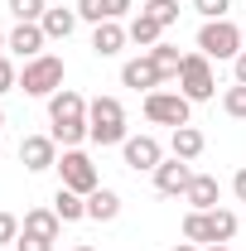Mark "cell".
I'll return each mask as SVG.
<instances>
[{
    "mask_svg": "<svg viewBox=\"0 0 246 251\" xmlns=\"http://www.w3.org/2000/svg\"><path fill=\"white\" fill-rule=\"evenodd\" d=\"M15 87H20V73H15V63L0 53V97H5V92H15Z\"/></svg>",
    "mask_w": 246,
    "mask_h": 251,
    "instance_id": "obj_28",
    "label": "cell"
},
{
    "mask_svg": "<svg viewBox=\"0 0 246 251\" xmlns=\"http://www.w3.org/2000/svg\"><path fill=\"white\" fill-rule=\"evenodd\" d=\"M0 126H5V111H0Z\"/></svg>",
    "mask_w": 246,
    "mask_h": 251,
    "instance_id": "obj_39",
    "label": "cell"
},
{
    "mask_svg": "<svg viewBox=\"0 0 246 251\" xmlns=\"http://www.w3.org/2000/svg\"><path fill=\"white\" fill-rule=\"evenodd\" d=\"M232 193H237V203H246V169H237V179H232Z\"/></svg>",
    "mask_w": 246,
    "mask_h": 251,
    "instance_id": "obj_33",
    "label": "cell"
},
{
    "mask_svg": "<svg viewBox=\"0 0 246 251\" xmlns=\"http://www.w3.org/2000/svg\"><path fill=\"white\" fill-rule=\"evenodd\" d=\"M145 116H150L154 126H193L188 116H193V101H188L184 92H145Z\"/></svg>",
    "mask_w": 246,
    "mask_h": 251,
    "instance_id": "obj_5",
    "label": "cell"
},
{
    "mask_svg": "<svg viewBox=\"0 0 246 251\" xmlns=\"http://www.w3.org/2000/svg\"><path fill=\"white\" fill-rule=\"evenodd\" d=\"M222 111H227L232 121H246V87L242 82H232V87L222 92Z\"/></svg>",
    "mask_w": 246,
    "mask_h": 251,
    "instance_id": "obj_25",
    "label": "cell"
},
{
    "mask_svg": "<svg viewBox=\"0 0 246 251\" xmlns=\"http://www.w3.org/2000/svg\"><path fill=\"white\" fill-rule=\"evenodd\" d=\"M208 227H213V242H232L237 237V213L232 208H213L208 213Z\"/></svg>",
    "mask_w": 246,
    "mask_h": 251,
    "instance_id": "obj_23",
    "label": "cell"
},
{
    "mask_svg": "<svg viewBox=\"0 0 246 251\" xmlns=\"http://www.w3.org/2000/svg\"><path fill=\"white\" fill-rule=\"evenodd\" d=\"M87 218H92V222H116V218H121V193H116V188H97V193H87Z\"/></svg>",
    "mask_w": 246,
    "mask_h": 251,
    "instance_id": "obj_16",
    "label": "cell"
},
{
    "mask_svg": "<svg viewBox=\"0 0 246 251\" xmlns=\"http://www.w3.org/2000/svg\"><path fill=\"white\" fill-rule=\"evenodd\" d=\"M188 184H193V169H188V159H159V169H154V188H159V193L179 198Z\"/></svg>",
    "mask_w": 246,
    "mask_h": 251,
    "instance_id": "obj_11",
    "label": "cell"
},
{
    "mask_svg": "<svg viewBox=\"0 0 246 251\" xmlns=\"http://www.w3.org/2000/svg\"><path fill=\"white\" fill-rule=\"evenodd\" d=\"M246 44H242V29L232 25V20H203V29H198V53H208V58H237Z\"/></svg>",
    "mask_w": 246,
    "mask_h": 251,
    "instance_id": "obj_3",
    "label": "cell"
},
{
    "mask_svg": "<svg viewBox=\"0 0 246 251\" xmlns=\"http://www.w3.org/2000/svg\"><path fill=\"white\" fill-rule=\"evenodd\" d=\"M20 164H25L29 174L58 169V140H53V135H25V140H20Z\"/></svg>",
    "mask_w": 246,
    "mask_h": 251,
    "instance_id": "obj_7",
    "label": "cell"
},
{
    "mask_svg": "<svg viewBox=\"0 0 246 251\" xmlns=\"http://www.w3.org/2000/svg\"><path fill=\"white\" fill-rule=\"evenodd\" d=\"M20 232H29V237H44V242H58L63 218L53 213V208H29V213H25V222H20Z\"/></svg>",
    "mask_w": 246,
    "mask_h": 251,
    "instance_id": "obj_15",
    "label": "cell"
},
{
    "mask_svg": "<svg viewBox=\"0 0 246 251\" xmlns=\"http://www.w3.org/2000/svg\"><path fill=\"white\" fill-rule=\"evenodd\" d=\"M73 251H97V247H73Z\"/></svg>",
    "mask_w": 246,
    "mask_h": 251,
    "instance_id": "obj_37",
    "label": "cell"
},
{
    "mask_svg": "<svg viewBox=\"0 0 246 251\" xmlns=\"http://www.w3.org/2000/svg\"><path fill=\"white\" fill-rule=\"evenodd\" d=\"M15 251H53V242H44V237H29V232H20Z\"/></svg>",
    "mask_w": 246,
    "mask_h": 251,
    "instance_id": "obj_31",
    "label": "cell"
},
{
    "mask_svg": "<svg viewBox=\"0 0 246 251\" xmlns=\"http://www.w3.org/2000/svg\"><path fill=\"white\" fill-rule=\"evenodd\" d=\"M0 53H5V34H0Z\"/></svg>",
    "mask_w": 246,
    "mask_h": 251,
    "instance_id": "obj_38",
    "label": "cell"
},
{
    "mask_svg": "<svg viewBox=\"0 0 246 251\" xmlns=\"http://www.w3.org/2000/svg\"><path fill=\"white\" fill-rule=\"evenodd\" d=\"M125 34H130V39H135L140 49H154V44L164 39V25H159V20H150V15L140 10V15H135V20L125 25Z\"/></svg>",
    "mask_w": 246,
    "mask_h": 251,
    "instance_id": "obj_20",
    "label": "cell"
},
{
    "mask_svg": "<svg viewBox=\"0 0 246 251\" xmlns=\"http://www.w3.org/2000/svg\"><path fill=\"white\" fill-rule=\"evenodd\" d=\"M217 198H222V184H217L213 174H193V184L184 188V203L193 208V213H213Z\"/></svg>",
    "mask_w": 246,
    "mask_h": 251,
    "instance_id": "obj_13",
    "label": "cell"
},
{
    "mask_svg": "<svg viewBox=\"0 0 246 251\" xmlns=\"http://www.w3.org/2000/svg\"><path fill=\"white\" fill-rule=\"evenodd\" d=\"M44 44H49V34H44V25H15V29L5 34V49L15 53V58H39L44 53Z\"/></svg>",
    "mask_w": 246,
    "mask_h": 251,
    "instance_id": "obj_9",
    "label": "cell"
},
{
    "mask_svg": "<svg viewBox=\"0 0 246 251\" xmlns=\"http://www.w3.org/2000/svg\"><path fill=\"white\" fill-rule=\"evenodd\" d=\"M49 121H87V101L82 92H73V87H58V92L49 97Z\"/></svg>",
    "mask_w": 246,
    "mask_h": 251,
    "instance_id": "obj_12",
    "label": "cell"
},
{
    "mask_svg": "<svg viewBox=\"0 0 246 251\" xmlns=\"http://www.w3.org/2000/svg\"><path fill=\"white\" fill-rule=\"evenodd\" d=\"M174 251H198V247H193V242H179V247H174Z\"/></svg>",
    "mask_w": 246,
    "mask_h": 251,
    "instance_id": "obj_35",
    "label": "cell"
},
{
    "mask_svg": "<svg viewBox=\"0 0 246 251\" xmlns=\"http://www.w3.org/2000/svg\"><path fill=\"white\" fill-rule=\"evenodd\" d=\"M121 82L125 87H135V92H159V82H164V73L154 68L150 53H140V58H130L121 68Z\"/></svg>",
    "mask_w": 246,
    "mask_h": 251,
    "instance_id": "obj_10",
    "label": "cell"
},
{
    "mask_svg": "<svg viewBox=\"0 0 246 251\" xmlns=\"http://www.w3.org/2000/svg\"><path fill=\"white\" fill-rule=\"evenodd\" d=\"M242 44H246V29H242Z\"/></svg>",
    "mask_w": 246,
    "mask_h": 251,
    "instance_id": "obj_40",
    "label": "cell"
},
{
    "mask_svg": "<svg viewBox=\"0 0 246 251\" xmlns=\"http://www.w3.org/2000/svg\"><path fill=\"white\" fill-rule=\"evenodd\" d=\"M145 53H150L154 68L164 73V82H169V77H179V68H184V53H179L174 44H164V39H159V44H154V49H145Z\"/></svg>",
    "mask_w": 246,
    "mask_h": 251,
    "instance_id": "obj_21",
    "label": "cell"
},
{
    "mask_svg": "<svg viewBox=\"0 0 246 251\" xmlns=\"http://www.w3.org/2000/svg\"><path fill=\"white\" fill-rule=\"evenodd\" d=\"M73 10H77V20H92V25H101V20H106V10H101V0H77Z\"/></svg>",
    "mask_w": 246,
    "mask_h": 251,
    "instance_id": "obj_30",
    "label": "cell"
},
{
    "mask_svg": "<svg viewBox=\"0 0 246 251\" xmlns=\"http://www.w3.org/2000/svg\"><path fill=\"white\" fill-rule=\"evenodd\" d=\"M39 25H44V34H49V39H68V34L77 29V10H68V5H49Z\"/></svg>",
    "mask_w": 246,
    "mask_h": 251,
    "instance_id": "obj_18",
    "label": "cell"
},
{
    "mask_svg": "<svg viewBox=\"0 0 246 251\" xmlns=\"http://www.w3.org/2000/svg\"><path fill=\"white\" fill-rule=\"evenodd\" d=\"M10 242H20V218L15 213H0V247H10Z\"/></svg>",
    "mask_w": 246,
    "mask_h": 251,
    "instance_id": "obj_29",
    "label": "cell"
},
{
    "mask_svg": "<svg viewBox=\"0 0 246 251\" xmlns=\"http://www.w3.org/2000/svg\"><path fill=\"white\" fill-rule=\"evenodd\" d=\"M145 15H150V20H159V25L169 29V25L179 20V0H150V5H145Z\"/></svg>",
    "mask_w": 246,
    "mask_h": 251,
    "instance_id": "obj_26",
    "label": "cell"
},
{
    "mask_svg": "<svg viewBox=\"0 0 246 251\" xmlns=\"http://www.w3.org/2000/svg\"><path fill=\"white\" fill-rule=\"evenodd\" d=\"M193 10H198L203 20H227V10H232V0H193Z\"/></svg>",
    "mask_w": 246,
    "mask_h": 251,
    "instance_id": "obj_27",
    "label": "cell"
},
{
    "mask_svg": "<svg viewBox=\"0 0 246 251\" xmlns=\"http://www.w3.org/2000/svg\"><path fill=\"white\" fill-rule=\"evenodd\" d=\"M58 174H63V188H73V193H82V198L101 188V174H97V164L82 155V150H63Z\"/></svg>",
    "mask_w": 246,
    "mask_h": 251,
    "instance_id": "obj_6",
    "label": "cell"
},
{
    "mask_svg": "<svg viewBox=\"0 0 246 251\" xmlns=\"http://www.w3.org/2000/svg\"><path fill=\"white\" fill-rule=\"evenodd\" d=\"M44 10H49V0H10L15 25H39V20H44Z\"/></svg>",
    "mask_w": 246,
    "mask_h": 251,
    "instance_id": "obj_24",
    "label": "cell"
},
{
    "mask_svg": "<svg viewBox=\"0 0 246 251\" xmlns=\"http://www.w3.org/2000/svg\"><path fill=\"white\" fill-rule=\"evenodd\" d=\"M179 87H184L188 101H208L217 92V77H213V58L208 53H184V68H179Z\"/></svg>",
    "mask_w": 246,
    "mask_h": 251,
    "instance_id": "obj_4",
    "label": "cell"
},
{
    "mask_svg": "<svg viewBox=\"0 0 246 251\" xmlns=\"http://www.w3.org/2000/svg\"><path fill=\"white\" fill-rule=\"evenodd\" d=\"M53 213H58L63 222H82V218H87V198L58 184V193H53Z\"/></svg>",
    "mask_w": 246,
    "mask_h": 251,
    "instance_id": "obj_19",
    "label": "cell"
},
{
    "mask_svg": "<svg viewBox=\"0 0 246 251\" xmlns=\"http://www.w3.org/2000/svg\"><path fill=\"white\" fill-rule=\"evenodd\" d=\"M121 155H125V169H135V174H154L159 159H164V150H159L154 135H125Z\"/></svg>",
    "mask_w": 246,
    "mask_h": 251,
    "instance_id": "obj_8",
    "label": "cell"
},
{
    "mask_svg": "<svg viewBox=\"0 0 246 251\" xmlns=\"http://www.w3.org/2000/svg\"><path fill=\"white\" fill-rule=\"evenodd\" d=\"M58 87H63V58L39 53V58L25 63V73H20V92L25 97H53Z\"/></svg>",
    "mask_w": 246,
    "mask_h": 251,
    "instance_id": "obj_2",
    "label": "cell"
},
{
    "mask_svg": "<svg viewBox=\"0 0 246 251\" xmlns=\"http://www.w3.org/2000/svg\"><path fill=\"white\" fill-rule=\"evenodd\" d=\"M87 126H92L97 145H125V106L116 101V97L87 101Z\"/></svg>",
    "mask_w": 246,
    "mask_h": 251,
    "instance_id": "obj_1",
    "label": "cell"
},
{
    "mask_svg": "<svg viewBox=\"0 0 246 251\" xmlns=\"http://www.w3.org/2000/svg\"><path fill=\"white\" fill-rule=\"evenodd\" d=\"M203 130L198 126H174V135H169V150H174V159H198L203 155Z\"/></svg>",
    "mask_w": 246,
    "mask_h": 251,
    "instance_id": "obj_17",
    "label": "cell"
},
{
    "mask_svg": "<svg viewBox=\"0 0 246 251\" xmlns=\"http://www.w3.org/2000/svg\"><path fill=\"white\" fill-rule=\"evenodd\" d=\"M130 5H135V0H101L106 20H121V15H130Z\"/></svg>",
    "mask_w": 246,
    "mask_h": 251,
    "instance_id": "obj_32",
    "label": "cell"
},
{
    "mask_svg": "<svg viewBox=\"0 0 246 251\" xmlns=\"http://www.w3.org/2000/svg\"><path fill=\"white\" fill-rule=\"evenodd\" d=\"M184 242H193V247H213V227H208V213H193L188 208V218H184Z\"/></svg>",
    "mask_w": 246,
    "mask_h": 251,
    "instance_id": "obj_22",
    "label": "cell"
},
{
    "mask_svg": "<svg viewBox=\"0 0 246 251\" xmlns=\"http://www.w3.org/2000/svg\"><path fill=\"white\" fill-rule=\"evenodd\" d=\"M208 251H227V242H213V247H208Z\"/></svg>",
    "mask_w": 246,
    "mask_h": 251,
    "instance_id": "obj_36",
    "label": "cell"
},
{
    "mask_svg": "<svg viewBox=\"0 0 246 251\" xmlns=\"http://www.w3.org/2000/svg\"><path fill=\"white\" fill-rule=\"evenodd\" d=\"M125 39H130V34H125L121 20H101V25L92 29V53L97 58H116V53L125 49Z\"/></svg>",
    "mask_w": 246,
    "mask_h": 251,
    "instance_id": "obj_14",
    "label": "cell"
},
{
    "mask_svg": "<svg viewBox=\"0 0 246 251\" xmlns=\"http://www.w3.org/2000/svg\"><path fill=\"white\" fill-rule=\"evenodd\" d=\"M232 73H237V82H242V87H246V49H242V53H237V58H232Z\"/></svg>",
    "mask_w": 246,
    "mask_h": 251,
    "instance_id": "obj_34",
    "label": "cell"
}]
</instances>
